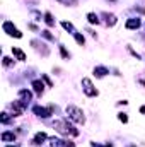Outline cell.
<instances>
[{"mask_svg": "<svg viewBox=\"0 0 145 147\" xmlns=\"http://www.w3.org/2000/svg\"><path fill=\"white\" fill-rule=\"evenodd\" d=\"M53 128L58 132V134H62V135H79V130L68 123V120H56V121H53Z\"/></svg>", "mask_w": 145, "mask_h": 147, "instance_id": "obj_1", "label": "cell"}, {"mask_svg": "<svg viewBox=\"0 0 145 147\" xmlns=\"http://www.w3.org/2000/svg\"><path fill=\"white\" fill-rule=\"evenodd\" d=\"M67 115H68V118L70 120H73L75 123H85V116H84V111L80 110V108H77V106H73V105H70V106H67Z\"/></svg>", "mask_w": 145, "mask_h": 147, "instance_id": "obj_2", "label": "cell"}, {"mask_svg": "<svg viewBox=\"0 0 145 147\" xmlns=\"http://www.w3.org/2000/svg\"><path fill=\"white\" fill-rule=\"evenodd\" d=\"M2 29L9 34V36H14V38H22V33L14 26V22L12 21H5L3 24H2Z\"/></svg>", "mask_w": 145, "mask_h": 147, "instance_id": "obj_3", "label": "cell"}, {"mask_svg": "<svg viewBox=\"0 0 145 147\" xmlns=\"http://www.w3.org/2000/svg\"><path fill=\"white\" fill-rule=\"evenodd\" d=\"M82 89H84V92H85V96H89V98H94V96H97L99 92H97V89L92 86V80L91 79H82Z\"/></svg>", "mask_w": 145, "mask_h": 147, "instance_id": "obj_4", "label": "cell"}, {"mask_svg": "<svg viewBox=\"0 0 145 147\" xmlns=\"http://www.w3.org/2000/svg\"><path fill=\"white\" fill-rule=\"evenodd\" d=\"M51 111H53L51 106L50 108H43V106H34L33 108V113L38 115V116H41V118H50L51 116Z\"/></svg>", "mask_w": 145, "mask_h": 147, "instance_id": "obj_5", "label": "cell"}, {"mask_svg": "<svg viewBox=\"0 0 145 147\" xmlns=\"http://www.w3.org/2000/svg\"><path fill=\"white\" fill-rule=\"evenodd\" d=\"M140 24H142V22H140V19H138V17H132V19H128V21H126L125 28H126V29H138V28H140Z\"/></svg>", "mask_w": 145, "mask_h": 147, "instance_id": "obj_6", "label": "cell"}, {"mask_svg": "<svg viewBox=\"0 0 145 147\" xmlns=\"http://www.w3.org/2000/svg\"><path fill=\"white\" fill-rule=\"evenodd\" d=\"M31 98H33V94H31V91H28V89H21L19 91V99L22 101V103H29L31 101Z\"/></svg>", "mask_w": 145, "mask_h": 147, "instance_id": "obj_7", "label": "cell"}, {"mask_svg": "<svg viewBox=\"0 0 145 147\" xmlns=\"http://www.w3.org/2000/svg\"><path fill=\"white\" fill-rule=\"evenodd\" d=\"M108 74H109L108 67H103V65L94 67V75H96L97 79H101V77H104V75H108Z\"/></svg>", "mask_w": 145, "mask_h": 147, "instance_id": "obj_8", "label": "cell"}, {"mask_svg": "<svg viewBox=\"0 0 145 147\" xmlns=\"http://www.w3.org/2000/svg\"><path fill=\"white\" fill-rule=\"evenodd\" d=\"M103 17L106 19V24H108L109 28H113V26H114V24L118 22V19H116V16H114V14H109V12H104V14H103Z\"/></svg>", "mask_w": 145, "mask_h": 147, "instance_id": "obj_9", "label": "cell"}, {"mask_svg": "<svg viewBox=\"0 0 145 147\" xmlns=\"http://www.w3.org/2000/svg\"><path fill=\"white\" fill-rule=\"evenodd\" d=\"M12 55H14L17 60H21V62H24V60H26V53H24L21 48H17V46H12Z\"/></svg>", "mask_w": 145, "mask_h": 147, "instance_id": "obj_10", "label": "cell"}, {"mask_svg": "<svg viewBox=\"0 0 145 147\" xmlns=\"http://www.w3.org/2000/svg\"><path fill=\"white\" fill-rule=\"evenodd\" d=\"M46 139H48V135H46L44 132H38L36 135H34V139H33V144H34V146H39V144H43Z\"/></svg>", "mask_w": 145, "mask_h": 147, "instance_id": "obj_11", "label": "cell"}, {"mask_svg": "<svg viewBox=\"0 0 145 147\" xmlns=\"http://www.w3.org/2000/svg\"><path fill=\"white\" fill-rule=\"evenodd\" d=\"M0 139H2V142H14L15 140V134L14 132H2Z\"/></svg>", "mask_w": 145, "mask_h": 147, "instance_id": "obj_12", "label": "cell"}, {"mask_svg": "<svg viewBox=\"0 0 145 147\" xmlns=\"http://www.w3.org/2000/svg\"><path fill=\"white\" fill-rule=\"evenodd\" d=\"M31 86H33V89L36 91L39 96L43 94V91H44V86H43V82H41V80H38V79H36V80H33V82H31Z\"/></svg>", "mask_w": 145, "mask_h": 147, "instance_id": "obj_13", "label": "cell"}, {"mask_svg": "<svg viewBox=\"0 0 145 147\" xmlns=\"http://www.w3.org/2000/svg\"><path fill=\"white\" fill-rule=\"evenodd\" d=\"M87 21H89V24H99V22H101L99 17H97L94 12H89V14H87Z\"/></svg>", "mask_w": 145, "mask_h": 147, "instance_id": "obj_14", "label": "cell"}, {"mask_svg": "<svg viewBox=\"0 0 145 147\" xmlns=\"http://www.w3.org/2000/svg\"><path fill=\"white\" fill-rule=\"evenodd\" d=\"M44 22H46L50 28H53V26H55V19H53V16H51L50 12H44Z\"/></svg>", "mask_w": 145, "mask_h": 147, "instance_id": "obj_15", "label": "cell"}, {"mask_svg": "<svg viewBox=\"0 0 145 147\" xmlns=\"http://www.w3.org/2000/svg\"><path fill=\"white\" fill-rule=\"evenodd\" d=\"M0 121H2L3 125H9V123L12 121V116H10L9 113H2V115H0Z\"/></svg>", "mask_w": 145, "mask_h": 147, "instance_id": "obj_16", "label": "cell"}, {"mask_svg": "<svg viewBox=\"0 0 145 147\" xmlns=\"http://www.w3.org/2000/svg\"><path fill=\"white\" fill-rule=\"evenodd\" d=\"M62 26H63V29H65V31H68V33L75 34V29H73L72 22H67V21H63V22H62Z\"/></svg>", "mask_w": 145, "mask_h": 147, "instance_id": "obj_17", "label": "cell"}, {"mask_svg": "<svg viewBox=\"0 0 145 147\" xmlns=\"http://www.w3.org/2000/svg\"><path fill=\"white\" fill-rule=\"evenodd\" d=\"M73 38H75V41H77L80 46H84V45H85V38L82 36L80 33H75V34H73Z\"/></svg>", "mask_w": 145, "mask_h": 147, "instance_id": "obj_18", "label": "cell"}, {"mask_svg": "<svg viewBox=\"0 0 145 147\" xmlns=\"http://www.w3.org/2000/svg\"><path fill=\"white\" fill-rule=\"evenodd\" d=\"M41 36H43V38H46L48 41H55V36H53V34H51V33H50L48 29H44V31H41Z\"/></svg>", "mask_w": 145, "mask_h": 147, "instance_id": "obj_19", "label": "cell"}, {"mask_svg": "<svg viewBox=\"0 0 145 147\" xmlns=\"http://www.w3.org/2000/svg\"><path fill=\"white\" fill-rule=\"evenodd\" d=\"M60 53H62V58H65V60H68V58H70V53L65 50V46H63V45H60Z\"/></svg>", "mask_w": 145, "mask_h": 147, "instance_id": "obj_20", "label": "cell"}, {"mask_svg": "<svg viewBox=\"0 0 145 147\" xmlns=\"http://www.w3.org/2000/svg\"><path fill=\"white\" fill-rule=\"evenodd\" d=\"M58 3H63V5H70V7H73V5H77V0H56Z\"/></svg>", "mask_w": 145, "mask_h": 147, "instance_id": "obj_21", "label": "cell"}, {"mask_svg": "<svg viewBox=\"0 0 145 147\" xmlns=\"http://www.w3.org/2000/svg\"><path fill=\"white\" fill-rule=\"evenodd\" d=\"M50 142H51V147H62L63 146V140H58V139H55V137H53Z\"/></svg>", "mask_w": 145, "mask_h": 147, "instance_id": "obj_22", "label": "cell"}, {"mask_svg": "<svg viewBox=\"0 0 145 147\" xmlns=\"http://www.w3.org/2000/svg\"><path fill=\"white\" fill-rule=\"evenodd\" d=\"M118 120H119V121H123V123H126V121H128L126 113H118Z\"/></svg>", "mask_w": 145, "mask_h": 147, "instance_id": "obj_23", "label": "cell"}, {"mask_svg": "<svg viewBox=\"0 0 145 147\" xmlns=\"http://www.w3.org/2000/svg\"><path fill=\"white\" fill-rule=\"evenodd\" d=\"M14 62H12V58H9V57H3V67H10Z\"/></svg>", "mask_w": 145, "mask_h": 147, "instance_id": "obj_24", "label": "cell"}, {"mask_svg": "<svg viewBox=\"0 0 145 147\" xmlns=\"http://www.w3.org/2000/svg\"><path fill=\"white\" fill-rule=\"evenodd\" d=\"M91 147H114L113 144H106V146H101V144H96V142H91Z\"/></svg>", "mask_w": 145, "mask_h": 147, "instance_id": "obj_25", "label": "cell"}, {"mask_svg": "<svg viewBox=\"0 0 145 147\" xmlns=\"http://www.w3.org/2000/svg\"><path fill=\"white\" fill-rule=\"evenodd\" d=\"M41 77H43V79H44V82H46V84H48V86H50V87H53V82H51V80H50V77H48V75H44V74H43V75H41Z\"/></svg>", "mask_w": 145, "mask_h": 147, "instance_id": "obj_26", "label": "cell"}, {"mask_svg": "<svg viewBox=\"0 0 145 147\" xmlns=\"http://www.w3.org/2000/svg\"><path fill=\"white\" fill-rule=\"evenodd\" d=\"M63 147H75V144L72 140H63Z\"/></svg>", "mask_w": 145, "mask_h": 147, "instance_id": "obj_27", "label": "cell"}, {"mask_svg": "<svg viewBox=\"0 0 145 147\" xmlns=\"http://www.w3.org/2000/svg\"><path fill=\"white\" fill-rule=\"evenodd\" d=\"M33 16L36 17V21H41V14H39L38 10H34V12H33Z\"/></svg>", "mask_w": 145, "mask_h": 147, "instance_id": "obj_28", "label": "cell"}, {"mask_svg": "<svg viewBox=\"0 0 145 147\" xmlns=\"http://www.w3.org/2000/svg\"><path fill=\"white\" fill-rule=\"evenodd\" d=\"M140 113H142V115H145V105L142 106V108H140Z\"/></svg>", "mask_w": 145, "mask_h": 147, "instance_id": "obj_29", "label": "cell"}, {"mask_svg": "<svg viewBox=\"0 0 145 147\" xmlns=\"http://www.w3.org/2000/svg\"><path fill=\"white\" fill-rule=\"evenodd\" d=\"M5 147H19V146H5Z\"/></svg>", "mask_w": 145, "mask_h": 147, "instance_id": "obj_30", "label": "cell"}, {"mask_svg": "<svg viewBox=\"0 0 145 147\" xmlns=\"http://www.w3.org/2000/svg\"><path fill=\"white\" fill-rule=\"evenodd\" d=\"M130 147H137V146H130Z\"/></svg>", "mask_w": 145, "mask_h": 147, "instance_id": "obj_31", "label": "cell"}]
</instances>
